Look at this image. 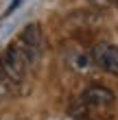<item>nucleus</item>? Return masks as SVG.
I'll use <instances>...</instances> for the list:
<instances>
[{
  "instance_id": "0eeeda50",
  "label": "nucleus",
  "mask_w": 118,
  "mask_h": 120,
  "mask_svg": "<svg viewBox=\"0 0 118 120\" xmlns=\"http://www.w3.org/2000/svg\"><path fill=\"white\" fill-rule=\"evenodd\" d=\"M20 2H22V0H13V4H11V9H15V7H18Z\"/></svg>"
},
{
  "instance_id": "f03ea898",
  "label": "nucleus",
  "mask_w": 118,
  "mask_h": 120,
  "mask_svg": "<svg viewBox=\"0 0 118 120\" xmlns=\"http://www.w3.org/2000/svg\"><path fill=\"white\" fill-rule=\"evenodd\" d=\"M20 44H22L26 59H29V66H37L44 57V33H42V26L37 22H31L24 26L22 35H20Z\"/></svg>"
},
{
  "instance_id": "39448f33",
  "label": "nucleus",
  "mask_w": 118,
  "mask_h": 120,
  "mask_svg": "<svg viewBox=\"0 0 118 120\" xmlns=\"http://www.w3.org/2000/svg\"><path fill=\"white\" fill-rule=\"evenodd\" d=\"M13 94V83L7 79V76L0 72V103L2 101H7V98H9Z\"/></svg>"
},
{
  "instance_id": "7ed1b4c3",
  "label": "nucleus",
  "mask_w": 118,
  "mask_h": 120,
  "mask_svg": "<svg viewBox=\"0 0 118 120\" xmlns=\"http://www.w3.org/2000/svg\"><path fill=\"white\" fill-rule=\"evenodd\" d=\"M81 103L90 109H107L116 103V94L105 85H88L81 94Z\"/></svg>"
},
{
  "instance_id": "6e6552de",
  "label": "nucleus",
  "mask_w": 118,
  "mask_h": 120,
  "mask_svg": "<svg viewBox=\"0 0 118 120\" xmlns=\"http://www.w3.org/2000/svg\"><path fill=\"white\" fill-rule=\"evenodd\" d=\"M114 2H116V7H118V0H114Z\"/></svg>"
},
{
  "instance_id": "20e7f679",
  "label": "nucleus",
  "mask_w": 118,
  "mask_h": 120,
  "mask_svg": "<svg viewBox=\"0 0 118 120\" xmlns=\"http://www.w3.org/2000/svg\"><path fill=\"white\" fill-rule=\"evenodd\" d=\"M92 61L101 70L118 76V46L112 44H96L92 48Z\"/></svg>"
},
{
  "instance_id": "f257e3e1",
  "label": "nucleus",
  "mask_w": 118,
  "mask_h": 120,
  "mask_svg": "<svg viewBox=\"0 0 118 120\" xmlns=\"http://www.w3.org/2000/svg\"><path fill=\"white\" fill-rule=\"evenodd\" d=\"M26 68H29V59H26V52L20 41H13L4 48L2 57H0V70L2 74L9 79L13 85L24 81L26 76Z\"/></svg>"
},
{
  "instance_id": "423d86ee",
  "label": "nucleus",
  "mask_w": 118,
  "mask_h": 120,
  "mask_svg": "<svg viewBox=\"0 0 118 120\" xmlns=\"http://www.w3.org/2000/svg\"><path fill=\"white\" fill-rule=\"evenodd\" d=\"M88 2H90V4H94L96 9H103V7H107L112 0H88Z\"/></svg>"
}]
</instances>
